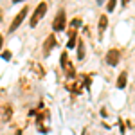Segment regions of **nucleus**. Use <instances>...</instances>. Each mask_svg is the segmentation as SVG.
<instances>
[{"mask_svg": "<svg viewBox=\"0 0 135 135\" xmlns=\"http://www.w3.org/2000/svg\"><path fill=\"white\" fill-rule=\"evenodd\" d=\"M45 13H47V4L45 2H42L36 9H34V13H32V16H31V20H29V25L31 27H36V23L42 20L43 16H45Z\"/></svg>", "mask_w": 135, "mask_h": 135, "instance_id": "obj_1", "label": "nucleus"}, {"mask_svg": "<svg viewBox=\"0 0 135 135\" xmlns=\"http://www.w3.org/2000/svg\"><path fill=\"white\" fill-rule=\"evenodd\" d=\"M65 27H67V15L63 9H60L58 15L54 16V20H52V29L54 31H65Z\"/></svg>", "mask_w": 135, "mask_h": 135, "instance_id": "obj_2", "label": "nucleus"}, {"mask_svg": "<svg viewBox=\"0 0 135 135\" xmlns=\"http://www.w3.org/2000/svg\"><path fill=\"white\" fill-rule=\"evenodd\" d=\"M27 13H29V6L25 4V6H23V7L20 9V13H18V15L15 16V20H13V23L9 25V32H15L16 29H18V27H20V23L23 22V18L27 16Z\"/></svg>", "mask_w": 135, "mask_h": 135, "instance_id": "obj_3", "label": "nucleus"}, {"mask_svg": "<svg viewBox=\"0 0 135 135\" xmlns=\"http://www.w3.org/2000/svg\"><path fill=\"white\" fill-rule=\"evenodd\" d=\"M104 61H106V65H110V67L119 65V61H121V51L119 49H110V51L106 52V56H104Z\"/></svg>", "mask_w": 135, "mask_h": 135, "instance_id": "obj_4", "label": "nucleus"}, {"mask_svg": "<svg viewBox=\"0 0 135 135\" xmlns=\"http://www.w3.org/2000/svg\"><path fill=\"white\" fill-rule=\"evenodd\" d=\"M11 115H13V108H11V104L0 103V124H2V123H7V121L11 119Z\"/></svg>", "mask_w": 135, "mask_h": 135, "instance_id": "obj_5", "label": "nucleus"}, {"mask_svg": "<svg viewBox=\"0 0 135 135\" xmlns=\"http://www.w3.org/2000/svg\"><path fill=\"white\" fill-rule=\"evenodd\" d=\"M56 43H58V42H56V36H54V34H49L47 40H45V43H43V52L49 54L52 47H56Z\"/></svg>", "mask_w": 135, "mask_h": 135, "instance_id": "obj_6", "label": "nucleus"}, {"mask_svg": "<svg viewBox=\"0 0 135 135\" xmlns=\"http://www.w3.org/2000/svg\"><path fill=\"white\" fill-rule=\"evenodd\" d=\"M126 83H128V72L126 70H123V72H119V78H117V88H124Z\"/></svg>", "mask_w": 135, "mask_h": 135, "instance_id": "obj_7", "label": "nucleus"}, {"mask_svg": "<svg viewBox=\"0 0 135 135\" xmlns=\"http://www.w3.org/2000/svg\"><path fill=\"white\" fill-rule=\"evenodd\" d=\"M60 63H61V69H63V70H67V69L70 67V61H69V52H67V51H63V52H61Z\"/></svg>", "mask_w": 135, "mask_h": 135, "instance_id": "obj_8", "label": "nucleus"}, {"mask_svg": "<svg viewBox=\"0 0 135 135\" xmlns=\"http://www.w3.org/2000/svg\"><path fill=\"white\" fill-rule=\"evenodd\" d=\"M83 58H85V42L83 38H79V42H78V60L83 61Z\"/></svg>", "mask_w": 135, "mask_h": 135, "instance_id": "obj_9", "label": "nucleus"}, {"mask_svg": "<svg viewBox=\"0 0 135 135\" xmlns=\"http://www.w3.org/2000/svg\"><path fill=\"white\" fill-rule=\"evenodd\" d=\"M106 25H108V18H106V16H101V18H99V34H103V31L106 29Z\"/></svg>", "mask_w": 135, "mask_h": 135, "instance_id": "obj_10", "label": "nucleus"}, {"mask_svg": "<svg viewBox=\"0 0 135 135\" xmlns=\"http://www.w3.org/2000/svg\"><path fill=\"white\" fill-rule=\"evenodd\" d=\"M78 42H79V40H78V36H70V38H69V42H67V49H74V47H78V45H76Z\"/></svg>", "mask_w": 135, "mask_h": 135, "instance_id": "obj_11", "label": "nucleus"}, {"mask_svg": "<svg viewBox=\"0 0 135 135\" xmlns=\"http://www.w3.org/2000/svg\"><path fill=\"white\" fill-rule=\"evenodd\" d=\"M79 25H83V20H81V18H74V20L70 22V27H72V29L79 27Z\"/></svg>", "mask_w": 135, "mask_h": 135, "instance_id": "obj_12", "label": "nucleus"}, {"mask_svg": "<svg viewBox=\"0 0 135 135\" xmlns=\"http://www.w3.org/2000/svg\"><path fill=\"white\" fill-rule=\"evenodd\" d=\"M114 9H115V0H110L106 4V11H114Z\"/></svg>", "mask_w": 135, "mask_h": 135, "instance_id": "obj_13", "label": "nucleus"}, {"mask_svg": "<svg viewBox=\"0 0 135 135\" xmlns=\"http://www.w3.org/2000/svg\"><path fill=\"white\" fill-rule=\"evenodd\" d=\"M2 58H4V60H9L11 58V51H4L2 52Z\"/></svg>", "mask_w": 135, "mask_h": 135, "instance_id": "obj_14", "label": "nucleus"}, {"mask_svg": "<svg viewBox=\"0 0 135 135\" xmlns=\"http://www.w3.org/2000/svg\"><path fill=\"white\" fill-rule=\"evenodd\" d=\"M119 128H121V133L124 135V123L123 121H119Z\"/></svg>", "mask_w": 135, "mask_h": 135, "instance_id": "obj_15", "label": "nucleus"}, {"mask_svg": "<svg viewBox=\"0 0 135 135\" xmlns=\"http://www.w3.org/2000/svg\"><path fill=\"white\" fill-rule=\"evenodd\" d=\"M2 43H4V36L0 34V51H2Z\"/></svg>", "mask_w": 135, "mask_h": 135, "instance_id": "obj_16", "label": "nucleus"}, {"mask_svg": "<svg viewBox=\"0 0 135 135\" xmlns=\"http://www.w3.org/2000/svg\"><path fill=\"white\" fill-rule=\"evenodd\" d=\"M2 15H4V13H2V9H0V22H2Z\"/></svg>", "mask_w": 135, "mask_h": 135, "instance_id": "obj_17", "label": "nucleus"}, {"mask_svg": "<svg viewBox=\"0 0 135 135\" xmlns=\"http://www.w3.org/2000/svg\"><path fill=\"white\" fill-rule=\"evenodd\" d=\"M81 135H85V132H83V133H81Z\"/></svg>", "mask_w": 135, "mask_h": 135, "instance_id": "obj_18", "label": "nucleus"}]
</instances>
